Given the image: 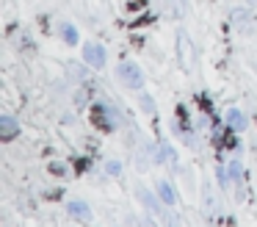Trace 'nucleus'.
Instances as JSON below:
<instances>
[{
  "label": "nucleus",
  "mask_w": 257,
  "mask_h": 227,
  "mask_svg": "<svg viewBox=\"0 0 257 227\" xmlns=\"http://www.w3.org/2000/svg\"><path fill=\"white\" fill-rule=\"evenodd\" d=\"M113 108L108 103H97L94 108H91V122H94L97 127H102V130H113L116 127V119H113Z\"/></svg>",
  "instance_id": "f257e3e1"
},
{
  "label": "nucleus",
  "mask_w": 257,
  "mask_h": 227,
  "mask_svg": "<svg viewBox=\"0 0 257 227\" xmlns=\"http://www.w3.org/2000/svg\"><path fill=\"white\" fill-rule=\"evenodd\" d=\"M83 61L91 66V69H102L105 66V47L97 42H89L83 47Z\"/></svg>",
  "instance_id": "f03ea898"
},
{
  "label": "nucleus",
  "mask_w": 257,
  "mask_h": 227,
  "mask_svg": "<svg viewBox=\"0 0 257 227\" xmlns=\"http://www.w3.org/2000/svg\"><path fill=\"white\" fill-rule=\"evenodd\" d=\"M119 78H122V83H124V86H130V89H141V86H144V75H141V69L136 64H122V66H119Z\"/></svg>",
  "instance_id": "7ed1b4c3"
},
{
  "label": "nucleus",
  "mask_w": 257,
  "mask_h": 227,
  "mask_svg": "<svg viewBox=\"0 0 257 227\" xmlns=\"http://www.w3.org/2000/svg\"><path fill=\"white\" fill-rule=\"evenodd\" d=\"M67 213L72 216V219H78V221H91V208L86 202H80V199L67 202Z\"/></svg>",
  "instance_id": "20e7f679"
},
{
  "label": "nucleus",
  "mask_w": 257,
  "mask_h": 227,
  "mask_svg": "<svg viewBox=\"0 0 257 227\" xmlns=\"http://www.w3.org/2000/svg\"><path fill=\"white\" fill-rule=\"evenodd\" d=\"M20 133V125L14 116H0V138L3 141H12V138H17Z\"/></svg>",
  "instance_id": "39448f33"
},
{
  "label": "nucleus",
  "mask_w": 257,
  "mask_h": 227,
  "mask_svg": "<svg viewBox=\"0 0 257 227\" xmlns=\"http://www.w3.org/2000/svg\"><path fill=\"white\" fill-rule=\"evenodd\" d=\"M227 125L232 127V130H243V127H246V116H243V111L229 108V111H227Z\"/></svg>",
  "instance_id": "423d86ee"
},
{
  "label": "nucleus",
  "mask_w": 257,
  "mask_h": 227,
  "mask_svg": "<svg viewBox=\"0 0 257 227\" xmlns=\"http://www.w3.org/2000/svg\"><path fill=\"white\" fill-rule=\"evenodd\" d=\"M155 188H158V194H161V199H163V205H169V208H174V191H172V186H169L166 180H161V183H155Z\"/></svg>",
  "instance_id": "0eeeda50"
},
{
  "label": "nucleus",
  "mask_w": 257,
  "mask_h": 227,
  "mask_svg": "<svg viewBox=\"0 0 257 227\" xmlns=\"http://www.w3.org/2000/svg\"><path fill=\"white\" fill-rule=\"evenodd\" d=\"M61 39L69 44V47H75V44H78V31H75V25L61 22Z\"/></svg>",
  "instance_id": "6e6552de"
},
{
  "label": "nucleus",
  "mask_w": 257,
  "mask_h": 227,
  "mask_svg": "<svg viewBox=\"0 0 257 227\" xmlns=\"http://www.w3.org/2000/svg\"><path fill=\"white\" fill-rule=\"evenodd\" d=\"M139 199H141V202H144L147 205V208H150V210H155V199H152V194L150 191H147V188H139Z\"/></svg>",
  "instance_id": "1a4fd4ad"
},
{
  "label": "nucleus",
  "mask_w": 257,
  "mask_h": 227,
  "mask_svg": "<svg viewBox=\"0 0 257 227\" xmlns=\"http://www.w3.org/2000/svg\"><path fill=\"white\" fill-rule=\"evenodd\" d=\"M229 175H232L235 180H238V177L243 175V172H240V164H238V161H232V164H229Z\"/></svg>",
  "instance_id": "9d476101"
},
{
  "label": "nucleus",
  "mask_w": 257,
  "mask_h": 227,
  "mask_svg": "<svg viewBox=\"0 0 257 227\" xmlns=\"http://www.w3.org/2000/svg\"><path fill=\"white\" fill-rule=\"evenodd\" d=\"M216 175H218V183H221V186H227V172H224L221 166H218V172H216Z\"/></svg>",
  "instance_id": "9b49d317"
},
{
  "label": "nucleus",
  "mask_w": 257,
  "mask_h": 227,
  "mask_svg": "<svg viewBox=\"0 0 257 227\" xmlns=\"http://www.w3.org/2000/svg\"><path fill=\"white\" fill-rule=\"evenodd\" d=\"M119 169H122L119 164H108V175H119Z\"/></svg>",
  "instance_id": "f8f14e48"
}]
</instances>
